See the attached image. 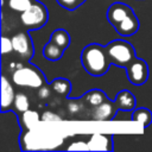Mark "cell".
Returning <instances> with one entry per match:
<instances>
[{"label":"cell","instance_id":"obj_13","mask_svg":"<svg viewBox=\"0 0 152 152\" xmlns=\"http://www.w3.org/2000/svg\"><path fill=\"white\" fill-rule=\"evenodd\" d=\"M131 120L139 122L142 128H146L152 124V112L145 107L134 108L131 114Z\"/></svg>","mask_w":152,"mask_h":152},{"label":"cell","instance_id":"obj_10","mask_svg":"<svg viewBox=\"0 0 152 152\" xmlns=\"http://www.w3.org/2000/svg\"><path fill=\"white\" fill-rule=\"evenodd\" d=\"M114 100L118 104L119 110H124V112H132L135 108V104H137L135 96L133 95L132 91H129L127 89L120 90L116 94Z\"/></svg>","mask_w":152,"mask_h":152},{"label":"cell","instance_id":"obj_3","mask_svg":"<svg viewBox=\"0 0 152 152\" xmlns=\"http://www.w3.org/2000/svg\"><path fill=\"white\" fill-rule=\"evenodd\" d=\"M12 82L18 87H26L39 89L44 84H46L45 76L43 71L30 62L18 63L15 69L12 71Z\"/></svg>","mask_w":152,"mask_h":152},{"label":"cell","instance_id":"obj_21","mask_svg":"<svg viewBox=\"0 0 152 152\" xmlns=\"http://www.w3.org/2000/svg\"><path fill=\"white\" fill-rule=\"evenodd\" d=\"M50 86L49 84H44L43 87H40L39 89H38V95H39V97L40 99H46V97H49V94H50Z\"/></svg>","mask_w":152,"mask_h":152},{"label":"cell","instance_id":"obj_11","mask_svg":"<svg viewBox=\"0 0 152 152\" xmlns=\"http://www.w3.org/2000/svg\"><path fill=\"white\" fill-rule=\"evenodd\" d=\"M82 100L84 101V104H87L88 107H90L93 109L94 107L106 102L109 99H108L107 94L103 90H101V89H91V90L87 91L83 95Z\"/></svg>","mask_w":152,"mask_h":152},{"label":"cell","instance_id":"obj_15","mask_svg":"<svg viewBox=\"0 0 152 152\" xmlns=\"http://www.w3.org/2000/svg\"><path fill=\"white\" fill-rule=\"evenodd\" d=\"M38 121H39L38 113L34 110H31V109H27L26 112L21 113L20 118H19V122L21 124V127L25 131H30L31 128H33L38 124Z\"/></svg>","mask_w":152,"mask_h":152},{"label":"cell","instance_id":"obj_1","mask_svg":"<svg viewBox=\"0 0 152 152\" xmlns=\"http://www.w3.org/2000/svg\"><path fill=\"white\" fill-rule=\"evenodd\" d=\"M107 19L122 37L135 34L140 26L139 19L132 7L124 2H113L107 10Z\"/></svg>","mask_w":152,"mask_h":152},{"label":"cell","instance_id":"obj_17","mask_svg":"<svg viewBox=\"0 0 152 152\" xmlns=\"http://www.w3.org/2000/svg\"><path fill=\"white\" fill-rule=\"evenodd\" d=\"M13 108H14L15 112H18L20 114L24 113V112H26L27 109H30L28 97L24 93L15 94V99H14V102H13Z\"/></svg>","mask_w":152,"mask_h":152},{"label":"cell","instance_id":"obj_9","mask_svg":"<svg viewBox=\"0 0 152 152\" xmlns=\"http://www.w3.org/2000/svg\"><path fill=\"white\" fill-rule=\"evenodd\" d=\"M15 99V91L13 89L12 83L10 80L2 75L1 76V112L10 110L13 106Z\"/></svg>","mask_w":152,"mask_h":152},{"label":"cell","instance_id":"obj_8","mask_svg":"<svg viewBox=\"0 0 152 152\" xmlns=\"http://www.w3.org/2000/svg\"><path fill=\"white\" fill-rule=\"evenodd\" d=\"M118 104L112 100H107L106 102L96 106L93 108L91 110V119L93 120H97V121H108L114 119V116L118 114Z\"/></svg>","mask_w":152,"mask_h":152},{"label":"cell","instance_id":"obj_22","mask_svg":"<svg viewBox=\"0 0 152 152\" xmlns=\"http://www.w3.org/2000/svg\"><path fill=\"white\" fill-rule=\"evenodd\" d=\"M49 119H53V120H59L58 116H55L52 113L48 112V113H44L43 116H42V120H49Z\"/></svg>","mask_w":152,"mask_h":152},{"label":"cell","instance_id":"obj_12","mask_svg":"<svg viewBox=\"0 0 152 152\" xmlns=\"http://www.w3.org/2000/svg\"><path fill=\"white\" fill-rule=\"evenodd\" d=\"M64 51H65V49H63L62 46L57 45L56 43H53L52 40L49 39V42L43 48V56L48 61L56 62V61H59L63 57Z\"/></svg>","mask_w":152,"mask_h":152},{"label":"cell","instance_id":"obj_2","mask_svg":"<svg viewBox=\"0 0 152 152\" xmlns=\"http://www.w3.org/2000/svg\"><path fill=\"white\" fill-rule=\"evenodd\" d=\"M81 64L83 69L94 77L103 76L112 65L106 46L99 43L86 45L81 52Z\"/></svg>","mask_w":152,"mask_h":152},{"label":"cell","instance_id":"obj_16","mask_svg":"<svg viewBox=\"0 0 152 152\" xmlns=\"http://www.w3.org/2000/svg\"><path fill=\"white\" fill-rule=\"evenodd\" d=\"M50 40H52L53 43H56L57 45L62 46L63 49H68L69 45H70V42H71V38H70V34L69 32H66L65 30L63 28H57L55 30L51 36H50Z\"/></svg>","mask_w":152,"mask_h":152},{"label":"cell","instance_id":"obj_14","mask_svg":"<svg viewBox=\"0 0 152 152\" xmlns=\"http://www.w3.org/2000/svg\"><path fill=\"white\" fill-rule=\"evenodd\" d=\"M51 90H53L56 94L58 95H62V96H65L68 97L70 95V91H71V83L69 80L64 78V77H57L55 78L53 81H51L49 83Z\"/></svg>","mask_w":152,"mask_h":152},{"label":"cell","instance_id":"obj_7","mask_svg":"<svg viewBox=\"0 0 152 152\" xmlns=\"http://www.w3.org/2000/svg\"><path fill=\"white\" fill-rule=\"evenodd\" d=\"M127 78L128 81L137 87H140L146 83L148 78V65L141 58H135L132 63L126 66Z\"/></svg>","mask_w":152,"mask_h":152},{"label":"cell","instance_id":"obj_5","mask_svg":"<svg viewBox=\"0 0 152 152\" xmlns=\"http://www.w3.org/2000/svg\"><path fill=\"white\" fill-rule=\"evenodd\" d=\"M49 20V12L46 6L36 0L26 11L20 13V21L25 30L36 31L42 28Z\"/></svg>","mask_w":152,"mask_h":152},{"label":"cell","instance_id":"obj_18","mask_svg":"<svg viewBox=\"0 0 152 152\" xmlns=\"http://www.w3.org/2000/svg\"><path fill=\"white\" fill-rule=\"evenodd\" d=\"M36 0H7V6L10 10L18 12V13H23L24 11H26Z\"/></svg>","mask_w":152,"mask_h":152},{"label":"cell","instance_id":"obj_4","mask_svg":"<svg viewBox=\"0 0 152 152\" xmlns=\"http://www.w3.org/2000/svg\"><path fill=\"white\" fill-rule=\"evenodd\" d=\"M106 46L109 61L118 68H125L137 58L134 46L124 39H115L109 42Z\"/></svg>","mask_w":152,"mask_h":152},{"label":"cell","instance_id":"obj_19","mask_svg":"<svg viewBox=\"0 0 152 152\" xmlns=\"http://www.w3.org/2000/svg\"><path fill=\"white\" fill-rule=\"evenodd\" d=\"M86 1L87 0H56V2L61 7L68 10V11H75L76 8H78L80 6H82Z\"/></svg>","mask_w":152,"mask_h":152},{"label":"cell","instance_id":"obj_20","mask_svg":"<svg viewBox=\"0 0 152 152\" xmlns=\"http://www.w3.org/2000/svg\"><path fill=\"white\" fill-rule=\"evenodd\" d=\"M1 52H2L4 56H5L6 53L14 52L12 38H7L6 36H2V38H1Z\"/></svg>","mask_w":152,"mask_h":152},{"label":"cell","instance_id":"obj_6","mask_svg":"<svg viewBox=\"0 0 152 152\" xmlns=\"http://www.w3.org/2000/svg\"><path fill=\"white\" fill-rule=\"evenodd\" d=\"M28 32L30 31L25 30L15 33L12 37L14 52L17 53V56H19L23 61H26V62H30V59L33 57V53H34L32 38Z\"/></svg>","mask_w":152,"mask_h":152}]
</instances>
